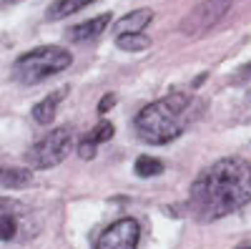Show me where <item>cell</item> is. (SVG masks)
I'll return each instance as SVG.
<instances>
[{
    "label": "cell",
    "mask_w": 251,
    "mask_h": 249,
    "mask_svg": "<svg viewBox=\"0 0 251 249\" xmlns=\"http://www.w3.org/2000/svg\"><path fill=\"white\" fill-rule=\"evenodd\" d=\"M251 201V161L226 156L211 164L191 186L188 206L199 221H216Z\"/></svg>",
    "instance_id": "cell-1"
},
{
    "label": "cell",
    "mask_w": 251,
    "mask_h": 249,
    "mask_svg": "<svg viewBox=\"0 0 251 249\" xmlns=\"http://www.w3.org/2000/svg\"><path fill=\"white\" fill-rule=\"evenodd\" d=\"M199 109H201L199 101H194L188 93L163 96V98L149 103V106H143L136 113V118H133L136 136L146 143H151V146L171 143L196 118Z\"/></svg>",
    "instance_id": "cell-2"
},
{
    "label": "cell",
    "mask_w": 251,
    "mask_h": 249,
    "mask_svg": "<svg viewBox=\"0 0 251 249\" xmlns=\"http://www.w3.org/2000/svg\"><path fill=\"white\" fill-rule=\"evenodd\" d=\"M73 66L71 51L60 46H38L28 53H23L13 63V81L20 86H35L40 81H48Z\"/></svg>",
    "instance_id": "cell-3"
},
{
    "label": "cell",
    "mask_w": 251,
    "mask_h": 249,
    "mask_svg": "<svg viewBox=\"0 0 251 249\" xmlns=\"http://www.w3.org/2000/svg\"><path fill=\"white\" fill-rule=\"evenodd\" d=\"M73 149V131L68 126L50 129L43 138H38L33 146L25 151V161L30 169H53L60 161H66Z\"/></svg>",
    "instance_id": "cell-4"
},
{
    "label": "cell",
    "mask_w": 251,
    "mask_h": 249,
    "mask_svg": "<svg viewBox=\"0 0 251 249\" xmlns=\"http://www.w3.org/2000/svg\"><path fill=\"white\" fill-rule=\"evenodd\" d=\"M38 221L23 201L0 196V242H25L35 237Z\"/></svg>",
    "instance_id": "cell-5"
},
{
    "label": "cell",
    "mask_w": 251,
    "mask_h": 249,
    "mask_svg": "<svg viewBox=\"0 0 251 249\" xmlns=\"http://www.w3.org/2000/svg\"><path fill=\"white\" fill-rule=\"evenodd\" d=\"M231 10V0H203L196 8H191L183 20H181V33L183 35H203L206 30H211L219 20Z\"/></svg>",
    "instance_id": "cell-6"
},
{
    "label": "cell",
    "mask_w": 251,
    "mask_h": 249,
    "mask_svg": "<svg viewBox=\"0 0 251 249\" xmlns=\"http://www.w3.org/2000/svg\"><path fill=\"white\" fill-rule=\"evenodd\" d=\"M138 242H141L138 221L131 217H123L98 234L96 249H138Z\"/></svg>",
    "instance_id": "cell-7"
},
{
    "label": "cell",
    "mask_w": 251,
    "mask_h": 249,
    "mask_svg": "<svg viewBox=\"0 0 251 249\" xmlns=\"http://www.w3.org/2000/svg\"><path fill=\"white\" fill-rule=\"evenodd\" d=\"M111 26V13H100L91 20H86V23H78L73 28H68V38L73 40V43H91V40H98L103 33H106V28Z\"/></svg>",
    "instance_id": "cell-8"
},
{
    "label": "cell",
    "mask_w": 251,
    "mask_h": 249,
    "mask_svg": "<svg viewBox=\"0 0 251 249\" xmlns=\"http://www.w3.org/2000/svg\"><path fill=\"white\" fill-rule=\"evenodd\" d=\"M153 18H156V13H153L151 8L131 10V13H126L118 23L113 26V33H116V35H121V33H143L146 26L153 23Z\"/></svg>",
    "instance_id": "cell-9"
},
{
    "label": "cell",
    "mask_w": 251,
    "mask_h": 249,
    "mask_svg": "<svg viewBox=\"0 0 251 249\" xmlns=\"http://www.w3.org/2000/svg\"><path fill=\"white\" fill-rule=\"evenodd\" d=\"M68 96V88H58L53 91L50 96H46L43 101H38L35 106H33V118L38 123H43V126H48V123H53L55 113H58V106L63 103V98Z\"/></svg>",
    "instance_id": "cell-10"
},
{
    "label": "cell",
    "mask_w": 251,
    "mask_h": 249,
    "mask_svg": "<svg viewBox=\"0 0 251 249\" xmlns=\"http://www.w3.org/2000/svg\"><path fill=\"white\" fill-rule=\"evenodd\" d=\"M33 184V171L25 166H0V186L5 189H25Z\"/></svg>",
    "instance_id": "cell-11"
},
{
    "label": "cell",
    "mask_w": 251,
    "mask_h": 249,
    "mask_svg": "<svg viewBox=\"0 0 251 249\" xmlns=\"http://www.w3.org/2000/svg\"><path fill=\"white\" fill-rule=\"evenodd\" d=\"M91 3H96V0H53L46 15L50 20H63V18H71L73 13L83 10V8L91 5Z\"/></svg>",
    "instance_id": "cell-12"
},
{
    "label": "cell",
    "mask_w": 251,
    "mask_h": 249,
    "mask_svg": "<svg viewBox=\"0 0 251 249\" xmlns=\"http://www.w3.org/2000/svg\"><path fill=\"white\" fill-rule=\"evenodd\" d=\"M116 46L121 51H146L151 46V38L146 33H121L116 35Z\"/></svg>",
    "instance_id": "cell-13"
},
{
    "label": "cell",
    "mask_w": 251,
    "mask_h": 249,
    "mask_svg": "<svg viewBox=\"0 0 251 249\" xmlns=\"http://www.w3.org/2000/svg\"><path fill=\"white\" fill-rule=\"evenodd\" d=\"M136 174L141 176V179H151V176H158V174H163V161L161 159H156V156H138L136 159Z\"/></svg>",
    "instance_id": "cell-14"
},
{
    "label": "cell",
    "mask_w": 251,
    "mask_h": 249,
    "mask_svg": "<svg viewBox=\"0 0 251 249\" xmlns=\"http://www.w3.org/2000/svg\"><path fill=\"white\" fill-rule=\"evenodd\" d=\"M113 134H116V129H113V123L111 121H100L98 123V126L86 136L88 141H93L96 143V146H98V143H106V141H111L113 138Z\"/></svg>",
    "instance_id": "cell-15"
},
{
    "label": "cell",
    "mask_w": 251,
    "mask_h": 249,
    "mask_svg": "<svg viewBox=\"0 0 251 249\" xmlns=\"http://www.w3.org/2000/svg\"><path fill=\"white\" fill-rule=\"evenodd\" d=\"M96 151H98V146L93 141H88L86 136H83V141L78 143V156L83 159V161H91V159H96Z\"/></svg>",
    "instance_id": "cell-16"
},
{
    "label": "cell",
    "mask_w": 251,
    "mask_h": 249,
    "mask_svg": "<svg viewBox=\"0 0 251 249\" xmlns=\"http://www.w3.org/2000/svg\"><path fill=\"white\" fill-rule=\"evenodd\" d=\"M113 103H116V93H106L98 103V113H108L113 109Z\"/></svg>",
    "instance_id": "cell-17"
},
{
    "label": "cell",
    "mask_w": 251,
    "mask_h": 249,
    "mask_svg": "<svg viewBox=\"0 0 251 249\" xmlns=\"http://www.w3.org/2000/svg\"><path fill=\"white\" fill-rule=\"evenodd\" d=\"M3 5H15V3H23V0H0Z\"/></svg>",
    "instance_id": "cell-18"
},
{
    "label": "cell",
    "mask_w": 251,
    "mask_h": 249,
    "mask_svg": "<svg viewBox=\"0 0 251 249\" xmlns=\"http://www.w3.org/2000/svg\"><path fill=\"white\" fill-rule=\"evenodd\" d=\"M236 249H251V244H241V247H236Z\"/></svg>",
    "instance_id": "cell-19"
}]
</instances>
